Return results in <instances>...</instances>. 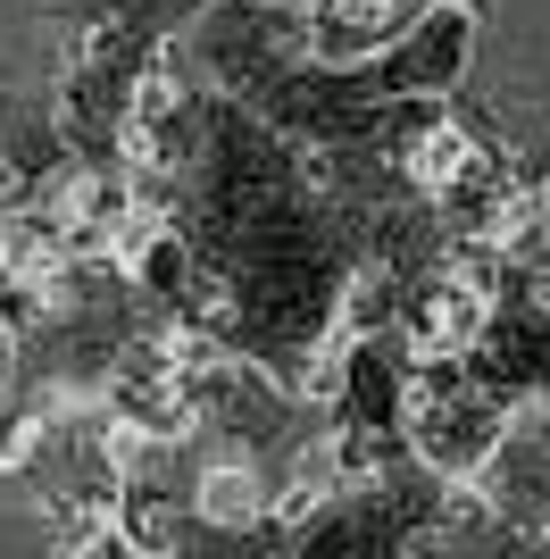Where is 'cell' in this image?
Segmentation results:
<instances>
[{
    "label": "cell",
    "instance_id": "8",
    "mask_svg": "<svg viewBox=\"0 0 550 559\" xmlns=\"http://www.w3.org/2000/svg\"><path fill=\"white\" fill-rule=\"evenodd\" d=\"M17 251H25V217H0V301L17 293Z\"/></svg>",
    "mask_w": 550,
    "mask_h": 559
},
{
    "label": "cell",
    "instance_id": "2",
    "mask_svg": "<svg viewBox=\"0 0 550 559\" xmlns=\"http://www.w3.org/2000/svg\"><path fill=\"white\" fill-rule=\"evenodd\" d=\"M483 318H492V293H467V284L434 276V293L400 318V343H409V359H442V368H451L458 350H476Z\"/></svg>",
    "mask_w": 550,
    "mask_h": 559
},
{
    "label": "cell",
    "instance_id": "4",
    "mask_svg": "<svg viewBox=\"0 0 550 559\" xmlns=\"http://www.w3.org/2000/svg\"><path fill=\"white\" fill-rule=\"evenodd\" d=\"M192 518L217 526V535L259 526V518H267V485H259V467L251 460H208L201 476H192Z\"/></svg>",
    "mask_w": 550,
    "mask_h": 559
},
{
    "label": "cell",
    "instance_id": "7",
    "mask_svg": "<svg viewBox=\"0 0 550 559\" xmlns=\"http://www.w3.org/2000/svg\"><path fill=\"white\" fill-rule=\"evenodd\" d=\"M25 210H34V176L17 159H0V217H25Z\"/></svg>",
    "mask_w": 550,
    "mask_h": 559
},
{
    "label": "cell",
    "instance_id": "6",
    "mask_svg": "<svg viewBox=\"0 0 550 559\" xmlns=\"http://www.w3.org/2000/svg\"><path fill=\"white\" fill-rule=\"evenodd\" d=\"M68 559H142V551L125 543V526H117V518H100L92 535H75V543H68Z\"/></svg>",
    "mask_w": 550,
    "mask_h": 559
},
{
    "label": "cell",
    "instance_id": "3",
    "mask_svg": "<svg viewBox=\"0 0 550 559\" xmlns=\"http://www.w3.org/2000/svg\"><path fill=\"white\" fill-rule=\"evenodd\" d=\"M400 25V0H309V50L325 68H359L392 43Z\"/></svg>",
    "mask_w": 550,
    "mask_h": 559
},
{
    "label": "cell",
    "instance_id": "9",
    "mask_svg": "<svg viewBox=\"0 0 550 559\" xmlns=\"http://www.w3.org/2000/svg\"><path fill=\"white\" fill-rule=\"evenodd\" d=\"M17 384V318H0V401Z\"/></svg>",
    "mask_w": 550,
    "mask_h": 559
},
{
    "label": "cell",
    "instance_id": "5",
    "mask_svg": "<svg viewBox=\"0 0 550 559\" xmlns=\"http://www.w3.org/2000/svg\"><path fill=\"white\" fill-rule=\"evenodd\" d=\"M117 526H125V543L142 559H176V543H183V518L167 501H134V510H117Z\"/></svg>",
    "mask_w": 550,
    "mask_h": 559
},
{
    "label": "cell",
    "instance_id": "1",
    "mask_svg": "<svg viewBox=\"0 0 550 559\" xmlns=\"http://www.w3.org/2000/svg\"><path fill=\"white\" fill-rule=\"evenodd\" d=\"M400 167H409L417 192H483L492 185V151L458 117H417L409 142H400Z\"/></svg>",
    "mask_w": 550,
    "mask_h": 559
}]
</instances>
